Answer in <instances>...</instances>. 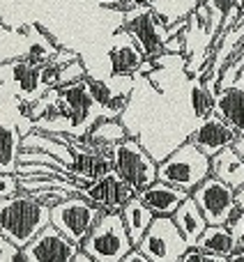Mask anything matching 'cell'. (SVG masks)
<instances>
[{
    "mask_svg": "<svg viewBox=\"0 0 244 262\" xmlns=\"http://www.w3.org/2000/svg\"><path fill=\"white\" fill-rule=\"evenodd\" d=\"M129 232L125 228L120 212H104L90 235L83 239L81 251L97 262H122L134 251Z\"/></svg>",
    "mask_w": 244,
    "mask_h": 262,
    "instance_id": "obj_4",
    "label": "cell"
},
{
    "mask_svg": "<svg viewBox=\"0 0 244 262\" xmlns=\"http://www.w3.org/2000/svg\"><path fill=\"white\" fill-rule=\"evenodd\" d=\"M35 122L18 115V95L12 85H0V172H16L23 136Z\"/></svg>",
    "mask_w": 244,
    "mask_h": 262,
    "instance_id": "obj_3",
    "label": "cell"
},
{
    "mask_svg": "<svg viewBox=\"0 0 244 262\" xmlns=\"http://www.w3.org/2000/svg\"><path fill=\"white\" fill-rule=\"evenodd\" d=\"M46 226H51V207L32 193L21 191L12 198L0 200V235L23 249Z\"/></svg>",
    "mask_w": 244,
    "mask_h": 262,
    "instance_id": "obj_1",
    "label": "cell"
},
{
    "mask_svg": "<svg viewBox=\"0 0 244 262\" xmlns=\"http://www.w3.org/2000/svg\"><path fill=\"white\" fill-rule=\"evenodd\" d=\"M23 35L28 37V51L23 58H26L30 64H35V67H42V64L51 62L53 55L58 53L60 46L55 44L39 26H26Z\"/></svg>",
    "mask_w": 244,
    "mask_h": 262,
    "instance_id": "obj_21",
    "label": "cell"
},
{
    "mask_svg": "<svg viewBox=\"0 0 244 262\" xmlns=\"http://www.w3.org/2000/svg\"><path fill=\"white\" fill-rule=\"evenodd\" d=\"M23 149H39V152H49L53 154L55 159L65 163L72 172V166H74V149L69 145L67 136H53V134H46V131H39V129H32L23 136V143H21Z\"/></svg>",
    "mask_w": 244,
    "mask_h": 262,
    "instance_id": "obj_16",
    "label": "cell"
},
{
    "mask_svg": "<svg viewBox=\"0 0 244 262\" xmlns=\"http://www.w3.org/2000/svg\"><path fill=\"white\" fill-rule=\"evenodd\" d=\"M228 262H244V249H237L233 255H228Z\"/></svg>",
    "mask_w": 244,
    "mask_h": 262,
    "instance_id": "obj_35",
    "label": "cell"
},
{
    "mask_svg": "<svg viewBox=\"0 0 244 262\" xmlns=\"http://www.w3.org/2000/svg\"><path fill=\"white\" fill-rule=\"evenodd\" d=\"M18 258H21V249L0 235V262H16Z\"/></svg>",
    "mask_w": 244,
    "mask_h": 262,
    "instance_id": "obj_32",
    "label": "cell"
},
{
    "mask_svg": "<svg viewBox=\"0 0 244 262\" xmlns=\"http://www.w3.org/2000/svg\"><path fill=\"white\" fill-rule=\"evenodd\" d=\"M16 175L18 177H69V180H74L72 172H65L60 168L49 166V163H18Z\"/></svg>",
    "mask_w": 244,
    "mask_h": 262,
    "instance_id": "obj_25",
    "label": "cell"
},
{
    "mask_svg": "<svg viewBox=\"0 0 244 262\" xmlns=\"http://www.w3.org/2000/svg\"><path fill=\"white\" fill-rule=\"evenodd\" d=\"M191 198L196 200L210 226H226L237 207V191L214 175L196 186L191 191Z\"/></svg>",
    "mask_w": 244,
    "mask_h": 262,
    "instance_id": "obj_9",
    "label": "cell"
},
{
    "mask_svg": "<svg viewBox=\"0 0 244 262\" xmlns=\"http://www.w3.org/2000/svg\"><path fill=\"white\" fill-rule=\"evenodd\" d=\"M173 221H175V226L180 228V232L185 235V239L189 242V246L194 249L196 242L200 239V235H203L205 230H208V219L203 216V212H200V207L196 205V200L187 198L185 203L180 205V207L175 209V214H173Z\"/></svg>",
    "mask_w": 244,
    "mask_h": 262,
    "instance_id": "obj_18",
    "label": "cell"
},
{
    "mask_svg": "<svg viewBox=\"0 0 244 262\" xmlns=\"http://www.w3.org/2000/svg\"><path fill=\"white\" fill-rule=\"evenodd\" d=\"M16 193H21L18 175L16 172H0V200L12 198Z\"/></svg>",
    "mask_w": 244,
    "mask_h": 262,
    "instance_id": "obj_29",
    "label": "cell"
},
{
    "mask_svg": "<svg viewBox=\"0 0 244 262\" xmlns=\"http://www.w3.org/2000/svg\"><path fill=\"white\" fill-rule=\"evenodd\" d=\"M198 5H200V0H152L150 7L154 9V14L166 26H175L180 21H187L196 12Z\"/></svg>",
    "mask_w": 244,
    "mask_h": 262,
    "instance_id": "obj_23",
    "label": "cell"
},
{
    "mask_svg": "<svg viewBox=\"0 0 244 262\" xmlns=\"http://www.w3.org/2000/svg\"><path fill=\"white\" fill-rule=\"evenodd\" d=\"M101 214H104V209L92 205L83 195H69L67 200L51 207V226L58 228L74 244L81 246L83 239L90 235V230L101 219Z\"/></svg>",
    "mask_w": 244,
    "mask_h": 262,
    "instance_id": "obj_6",
    "label": "cell"
},
{
    "mask_svg": "<svg viewBox=\"0 0 244 262\" xmlns=\"http://www.w3.org/2000/svg\"><path fill=\"white\" fill-rule=\"evenodd\" d=\"M189 108L196 122L214 113V95L203 85L200 78H189Z\"/></svg>",
    "mask_w": 244,
    "mask_h": 262,
    "instance_id": "obj_24",
    "label": "cell"
},
{
    "mask_svg": "<svg viewBox=\"0 0 244 262\" xmlns=\"http://www.w3.org/2000/svg\"><path fill=\"white\" fill-rule=\"evenodd\" d=\"M78 58H81V55H78L76 51H69V49H65V46H60L58 53L53 55V60H51V62L58 64V67H65V64L74 62V60H78Z\"/></svg>",
    "mask_w": 244,
    "mask_h": 262,
    "instance_id": "obj_33",
    "label": "cell"
},
{
    "mask_svg": "<svg viewBox=\"0 0 244 262\" xmlns=\"http://www.w3.org/2000/svg\"><path fill=\"white\" fill-rule=\"evenodd\" d=\"M145 3H148V5H150V3H152V0H145Z\"/></svg>",
    "mask_w": 244,
    "mask_h": 262,
    "instance_id": "obj_40",
    "label": "cell"
},
{
    "mask_svg": "<svg viewBox=\"0 0 244 262\" xmlns=\"http://www.w3.org/2000/svg\"><path fill=\"white\" fill-rule=\"evenodd\" d=\"M226 228L233 232L237 246L244 249V186L237 191V207H235V212H233L231 221L226 223Z\"/></svg>",
    "mask_w": 244,
    "mask_h": 262,
    "instance_id": "obj_26",
    "label": "cell"
},
{
    "mask_svg": "<svg viewBox=\"0 0 244 262\" xmlns=\"http://www.w3.org/2000/svg\"><path fill=\"white\" fill-rule=\"evenodd\" d=\"M122 28L134 37V41L143 51L145 58L161 55L166 41L171 39L168 26L154 14V9L150 5H140V7L122 14Z\"/></svg>",
    "mask_w": 244,
    "mask_h": 262,
    "instance_id": "obj_8",
    "label": "cell"
},
{
    "mask_svg": "<svg viewBox=\"0 0 244 262\" xmlns=\"http://www.w3.org/2000/svg\"><path fill=\"white\" fill-rule=\"evenodd\" d=\"M214 113L237 131V136H244V92L235 85L219 90L214 97Z\"/></svg>",
    "mask_w": 244,
    "mask_h": 262,
    "instance_id": "obj_17",
    "label": "cell"
},
{
    "mask_svg": "<svg viewBox=\"0 0 244 262\" xmlns=\"http://www.w3.org/2000/svg\"><path fill=\"white\" fill-rule=\"evenodd\" d=\"M235 88H237V90H242V92H244V72L240 74V76H237V81H235Z\"/></svg>",
    "mask_w": 244,
    "mask_h": 262,
    "instance_id": "obj_38",
    "label": "cell"
},
{
    "mask_svg": "<svg viewBox=\"0 0 244 262\" xmlns=\"http://www.w3.org/2000/svg\"><path fill=\"white\" fill-rule=\"evenodd\" d=\"M90 76V72H88V67L83 64V60H74V62L65 64V67H60V78H58V88L63 85H69V83H76V81H83V78Z\"/></svg>",
    "mask_w": 244,
    "mask_h": 262,
    "instance_id": "obj_27",
    "label": "cell"
},
{
    "mask_svg": "<svg viewBox=\"0 0 244 262\" xmlns=\"http://www.w3.org/2000/svg\"><path fill=\"white\" fill-rule=\"evenodd\" d=\"M16 262H23V258H18V260H16Z\"/></svg>",
    "mask_w": 244,
    "mask_h": 262,
    "instance_id": "obj_39",
    "label": "cell"
},
{
    "mask_svg": "<svg viewBox=\"0 0 244 262\" xmlns=\"http://www.w3.org/2000/svg\"><path fill=\"white\" fill-rule=\"evenodd\" d=\"M111 159H113V170L122 182L134 189L136 195L159 180V161L134 136L115 145L111 149Z\"/></svg>",
    "mask_w": 244,
    "mask_h": 262,
    "instance_id": "obj_5",
    "label": "cell"
},
{
    "mask_svg": "<svg viewBox=\"0 0 244 262\" xmlns=\"http://www.w3.org/2000/svg\"><path fill=\"white\" fill-rule=\"evenodd\" d=\"M196 249L203 253H212V255H233L240 246H237L233 232L226 226H208V230L200 235V239L196 242Z\"/></svg>",
    "mask_w": 244,
    "mask_h": 262,
    "instance_id": "obj_22",
    "label": "cell"
},
{
    "mask_svg": "<svg viewBox=\"0 0 244 262\" xmlns=\"http://www.w3.org/2000/svg\"><path fill=\"white\" fill-rule=\"evenodd\" d=\"M69 145H72V149H74L72 177L76 184L88 186L90 182L113 172V159H111V154L86 149V147H81V145H76L74 140H69Z\"/></svg>",
    "mask_w": 244,
    "mask_h": 262,
    "instance_id": "obj_14",
    "label": "cell"
},
{
    "mask_svg": "<svg viewBox=\"0 0 244 262\" xmlns=\"http://www.w3.org/2000/svg\"><path fill=\"white\" fill-rule=\"evenodd\" d=\"M32 195H35L37 200H42L46 207H55L58 203H63V200H67L69 195H76V193H74V191H69V189H60V186H55V189L32 191Z\"/></svg>",
    "mask_w": 244,
    "mask_h": 262,
    "instance_id": "obj_28",
    "label": "cell"
},
{
    "mask_svg": "<svg viewBox=\"0 0 244 262\" xmlns=\"http://www.w3.org/2000/svg\"><path fill=\"white\" fill-rule=\"evenodd\" d=\"M81 246L63 235L58 228L46 226L28 246L21 249L23 262H72Z\"/></svg>",
    "mask_w": 244,
    "mask_h": 262,
    "instance_id": "obj_10",
    "label": "cell"
},
{
    "mask_svg": "<svg viewBox=\"0 0 244 262\" xmlns=\"http://www.w3.org/2000/svg\"><path fill=\"white\" fill-rule=\"evenodd\" d=\"M212 175L226 182L235 191L244 186V157H240L235 147H226L212 157Z\"/></svg>",
    "mask_w": 244,
    "mask_h": 262,
    "instance_id": "obj_20",
    "label": "cell"
},
{
    "mask_svg": "<svg viewBox=\"0 0 244 262\" xmlns=\"http://www.w3.org/2000/svg\"><path fill=\"white\" fill-rule=\"evenodd\" d=\"M200 3H208V0H200Z\"/></svg>",
    "mask_w": 244,
    "mask_h": 262,
    "instance_id": "obj_41",
    "label": "cell"
},
{
    "mask_svg": "<svg viewBox=\"0 0 244 262\" xmlns=\"http://www.w3.org/2000/svg\"><path fill=\"white\" fill-rule=\"evenodd\" d=\"M210 175H212V159L205 152H200L191 140L180 143L168 157L159 161V180L177 186L187 193H191L198 184H203Z\"/></svg>",
    "mask_w": 244,
    "mask_h": 262,
    "instance_id": "obj_2",
    "label": "cell"
},
{
    "mask_svg": "<svg viewBox=\"0 0 244 262\" xmlns=\"http://www.w3.org/2000/svg\"><path fill=\"white\" fill-rule=\"evenodd\" d=\"M120 216H122V221H125V228H127V232H129L131 242H134V246L140 244V239H143L145 232L150 230L152 221L157 219L154 212L138 198V195L131 198L129 203L120 209Z\"/></svg>",
    "mask_w": 244,
    "mask_h": 262,
    "instance_id": "obj_19",
    "label": "cell"
},
{
    "mask_svg": "<svg viewBox=\"0 0 244 262\" xmlns=\"http://www.w3.org/2000/svg\"><path fill=\"white\" fill-rule=\"evenodd\" d=\"M99 5H104L106 9H113V12H131V9L140 7V5H148L145 0H99Z\"/></svg>",
    "mask_w": 244,
    "mask_h": 262,
    "instance_id": "obj_31",
    "label": "cell"
},
{
    "mask_svg": "<svg viewBox=\"0 0 244 262\" xmlns=\"http://www.w3.org/2000/svg\"><path fill=\"white\" fill-rule=\"evenodd\" d=\"M180 262H228V258H223V255L203 253V251H198V249L194 246V249H189L185 255H182Z\"/></svg>",
    "mask_w": 244,
    "mask_h": 262,
    "instance_id": "obj_30",
    "label": "cell"
},
{
    "mask_svg": "<svg viewBox=\"0 0 244 262\" xmlns=\"http://www.w3.org/2000/svg\"><path fill=\"white\" fill-rule=\"evenodd\" d=\"M122 262H152V260H150V258H145V255L140 253L138 249H134V251H131V253L127 255V258L122 260Z\"/></svg>",
    "mask_w": 244,
    "mask_h": 262,
    "instance_id": "obj_34",
    "label": "cell"
},
{
    "mask_svg": "<svg viewBox=\"0 0 244 262\" xmlns=\"http://www.w3.org/2000/svg\"><path fill=\"white\" fill-rule=\"evenodd\" d=\"M81 195L104 212H120L131 198H136L134 189L127 182H122L115 170L83 186Z\"/></svg>",
    "mask_w": 244,
    "mask_h": 262,
    "instance_id": "obj_11",
    "label": "cell"
},
{
    "mask_svg": "<svg viewBox=\"0 0 244 262\" xmlns=\"http://www.w3.org/2000/svg\"><path fill=\"white\" fill-rule=\"evenodd\" d=\"M191 193L177 189L173 184H166V182L157 180L154 184H150L148 189H143L138 193V198L148 205L150 209L154 212V216H173L175 209L189 198Z\"/></svg>",
    "mask_w": 244,
    "mask_h": 262,
    "instance_id": "obj_15",
    "label": "cell"
},
{
    "mask_svg": "<svg viewBox=\"0 0 244 262\" xmlns=\"http://www.w3.org/2000/svg\"><path fill=\"white\" fill-rule=\"evenodd\" d=\"M237 138H240V136H237L235 129L228 127L217 113H210L205 120L196 122V127L191 129V134L187 140H191L200 152H205L210 159H212L214 154H219L221 149L233 147Z\"/></svg>",
    "mask_w": 244,
    "mask_h": 262,
    "instance_id": "obj_12",
    "label": "cell"
},
{
    "mask_svg": "<svg viewBox=\"0 0 244 262\" xmlns=\"http://www.w3.org/2000/svg\"><path fill=\"white\" fill-rule=\"evenodd\" d=\"M233 147L240 152V157H244V136H240V138L235 140V145H233Z\"/></svg>",
    "mask_w": 244,
    "mask_h": 262,
    "instance_id": "obj_37",
    "label": "cell"
},
{
    "mask_svg": "<svg viewBox=\"0 0 244 262\" xmlns=\"http://www.w3.org/2000/svg\"><path fill=\"white\" fill-rule=\"evenodd\" d=\"M136 249L152 262H180L191 246L175 226L173 216H157Z\"/></svg>",
    "mask_w": 244,
    "mask_h": 262,
    "instance_id": "obj_7",
    "label": "cell"
},
{
    "mask_svg": "<svg viewBox=\"0 0 244 262\" xmlns=\"http://www.w3.org/2000/svg\"><path fill=\"white\" fill-rule=\"evenodd\" d=\"M72 262H97L95 258H90V255H88V253H83V251H78V253H76V258H74Z\"/></svg>",
    "mask_w": 244,
    "mask_h": 262,
    "instance_id": "obj_36",
    "label": "cell"
},
{
    "mask_svg": "<svg viewBox=\"0 0 244 262\" xmlns=\"http://www.w3.org/2000/svg\"><path fill=\"white\" fill-rule=\"evenodd\" d=\"M145 62L143 51L134 41V37L120 28L115 35L111 37L109 44V64H111V76H136L140 64Z\"/></svg>",
    "mask_w": 244,
    "mask_h": 262,
    "instance_id": "obj_13",
    "label": "cell"
}]
</instances>
